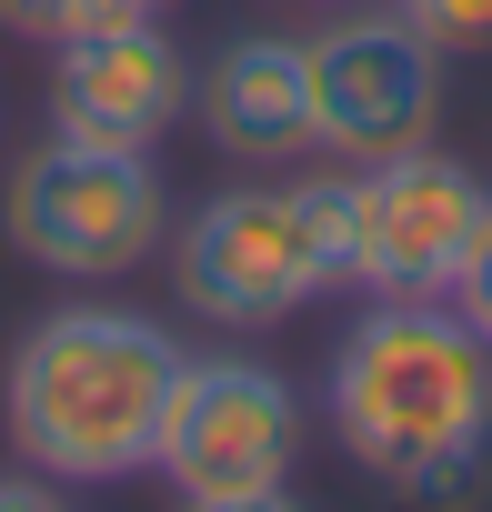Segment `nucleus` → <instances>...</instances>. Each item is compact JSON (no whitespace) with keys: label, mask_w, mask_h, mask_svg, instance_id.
I'll list each match as a JSON object with an SVG mask.
<instances>
[{"label":"nucleus","mask_w":492,"mask_h":512,"mask_svg":"<svg viewBox=\"0 0 492 512\" xmlns=\"http://www.w3.org/2000/svg\"><path fill=\"white\" fill-rule=\"evenodd\" d=\"M332 432L402 492H452L492 442V342L452 302H372L332 342Z\"/></svg>","instance_id":"1"},{"label":"nucleus","mask_w":492,"mask_h":512,"mask_svg":"<svg viewBox=\"0 0 492 512\" xmlns=\"http://www.w3.org/2000/svg\"><path fill=\"white\" fill-rule=\"evenodd\" d=\"M171 382H181V342L161 322L111 312V302H71V312L21 332L0 412H11V442H21L31 472H51V482H131L161 452Z\"/></svg>","instance_id":"2"},{"label":"nucleus","mask_w":492,"mask_h":512,"mask_svg":"<svg viewBox=\"0 0 492 512\" xmlns=\"http://www.w3.org/2000/svg\"><path fill=\"white\" fill-rule=\"evenodd\" d=\"M171 282L221 332H272L302 302L352 282V221L342 181H282V191H221L171 241Z\"/></svg>","instance_id":"3"},{"label":"nucleus","mask_w":492,"mask_h":512,"mask_svg":"<svg viewBox=\"0 0 492 512\" xmlns=\"http://www.w3.org/2000/svg\"><path fill=\"white\" fill-rule=\"evenodd\" d=\"M0 231H11L21 262L61 272V282H111V272H141L161 231H171V201H161V171L151 151H91V141H41L11 191H0Z\"/></svg>","instance_id":"4"},{"label":"nucleus","mask_w":492,"mask_h":512,"mask_svg":"<svg viewBox=\"0 0 492 512\" xmlns=\"http://www.w3.org/2000/svg\"><path fill=\"white\" fill-rule=\"evenodd\" d=\"M342 221H352V282L372 302H452V282L492 231V191L432 141H412L392 161L342 171Z\"/></svg>","instance_id":"5"},{"label":"nucleus","mask_w":492,"mask_h":512,"mask_svg":"<svg viewBox=\"0 0 492 512\" xmlns=\"http://www.w3.org/2000/svg\"><path fill=\"white\" fill-rule=\"evenodd\" d=\"M292 462H302V402H292L282 372L241 362V352H211V362L181 352V382H171V412H161V452H151V472H171L181 502L282 492Z\"/></svg>","instance_id":"6"},{"label":"nucleus","mask_w":492,"mask_h":512,"mask_svg":"<svg viewBox=\"0 0 492 512\" xmlns=\"http://www.w3.org/2000/svg\"><path fill=\"white\" fill-rule=\"evenodd\" d=\"M302 71H312V151L392 161V151L432 141V121H442V51L402 11H352V21L312 31Z\"/></svg>","instance_id":"7"},{"label":"nucleus","mask_w":492,"mask_h":512,"mask_svg":"<svg viewBox=\"0 0 492 512\" xmlns=\"http://www.w3.org/2000/svg\"><path fill=\"white\" fill-rule=\"evenodd\" d=\"M181 111H191V71H181L161 21H121V31L61 41V61H51V131L61 141L151 151Z\"/></svg>","instance_id":"8"},{"label":"nucleus","mask_w":492,"mask_h":512,"mask_svg":"<svg viewBox=\"0 0 492 512\" xmlns=\"http://www.w3.org/2000/svg\"><path fill=\"white\" fill-rule=\"evenodd\" d=\"M191 111H201V131L231 151V161H302L312 151V71H302V41H272V31H252V41H221L211 51V71L191 81Z\"/></svg>","instance_id":"9"},{"label":"nucleus","mask_w":492,"mask_h":512,"mask_svg":"<svg viewBox=\"0 0 492 512\" xmlns=\"http://www.w3.org/2000/svg\"><path fill=\"white\" fill-rule=\"evenodd\" d=\"M121 21H161L151 0H0V31L21 41H91V31H121Z\"/></svg>","instance_id":"10"},{"label":"nucleus","mask_w":492,"mask_h":512,"mask_svg":"<svg viewBox=\"0 0 492 512\" xmlns=\"http://www.w3.org/2000/svg\"><path fill=\"white\" fill-rule=\"evenodd\" d=\"M402 21L452 61V51H492V0H402Z\"/></svg>","instance_id":"11"},{"label":"nucleus","mask_w":492,"mask_h":512,"mask_svg":"<svg viewBox=\"0 0 492 512\" xmlns=\"http://www.w3.org/2000/svg\"><path fill=\"white\" fill-rule=\"evenodd\" d=\"M452 312H462V322L492 342V231H482V251H472V272L452 282Z\"/></svg>","instance_id":"12"},{"label":"nucleus","mask_w":492,"mask_h":512,"mask_svg":"<svg viewBox=\"0 0 492 512\" xmlns=\"http://www.w3.org/2000/svg\"><path fill=\"white\" fill-rule=\"evenodd\" d=\"M0 512H71V482H51V472H11V482H0Z\"/></svg>","instance_id":"13"},{"label":"nucleus","mask_w":492,"mask_h":512,"mask_svg":"<svg viewBox=\"0 0 492 512\" xmlns=\"http://www.w3.org/2000/svg\"><path fill=\"white\" fill-rule=\"evenodd\" d=\"M181 512H302L292 492H221V502H181Z\"/></svg>","instance_id":"14"},{"label":"nucleus","mask_w":492,"mask_h":512,"mask_svg":"<svg viewBox=\"0 0 492 512\" xmlns=\"http://www.w3.org/2000/svg\"><path fill=\"white\" fill-rule=\"evenodd\" d=\"M151 11H171V0H151Z\"/></svg>","instance_id":"15"}]
</instances>
